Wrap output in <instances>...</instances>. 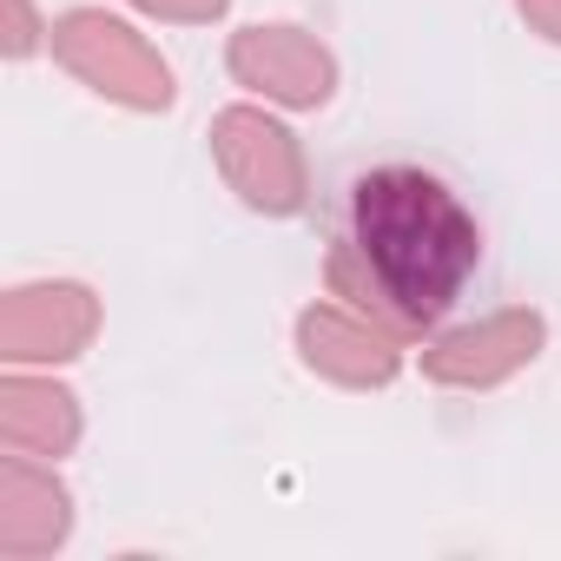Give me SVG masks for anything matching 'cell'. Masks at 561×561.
Instances as JSON below:
<instances>
[{"label": "cell", "mask_w": 561, "mask_h": 561, "mask_svg": "<svg viewBox=\"0 0 561 561\" xmlns=\"http://www.w3.org/2000/svg\"><path fill=\"white\" fill-rule=\"evenodd\" d=\"M351 251L364 285L403 324H443L482 264L476 211L423 165H377L351 179Z\"/></svg>", "instance_id": "6da1fadb"}]
</instances>
